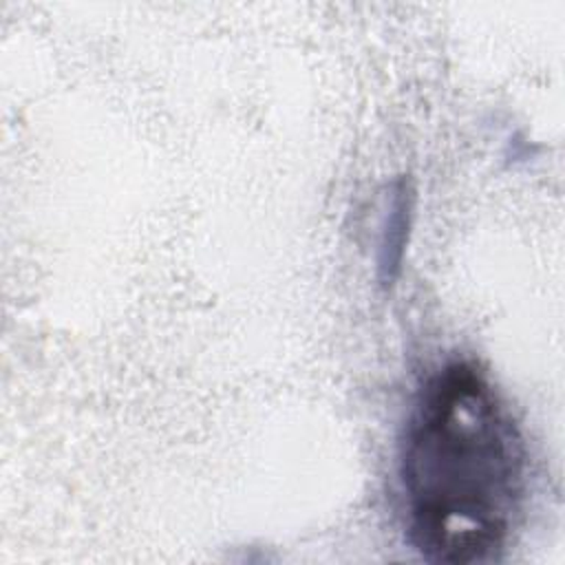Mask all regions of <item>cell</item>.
Masks as SVG:
<instances>
[{
    "label": "cell",
    "mask_w": 565,
    "mask_h": 565,
    "mask_svg": "<svg viewBox=\"0 0 565 565\" xmlns=\"http://www.w3.org/2000/svg\"><path fill=\"white\" fill-rule=\"evenodd\" d=\"M413 203L415 192L408 179H399L391 190L377 245V278L382 287H391L399 276L413 221Z\"/></svg>",
    "instance_id": "2"
},
{
    "label": "cell",
    "mask_w": 565,
    "mask_h": 565,
    "mask_svg": "<svg viewBox=\"0 0 565 565\" xmlns=\"http://www.w3.org/2000/svg\"><path fill=\"white\" fill-rule=\"evenodd\" d=\"M408 539L430 563L499 558L527 492L523 437L486 373L455 360L430 373L399 441Z\"/></svg>",
    "instance_id": "1"
}]
</instances>
